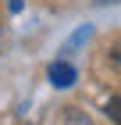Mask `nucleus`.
<instances>
[{
  "label": "nucleus",
  "mask_w": 121,
  "mask_h": 125,
  "mask_svg": "<svg viewBox=\"0 0 121 125\" xmlns=\"http://www.w3.org/2000/svg\"><path fill=\"white\" fill-rule=\"evenodd\" d=\"M75 68L68 64V61H54V64H50V82H54L57 89H68V86H75Z\"/></svg>",
  "instance_id": "1"
},
{
  "label": "nucleus",
  "mask_w": 121,
  "mask_h": 125,
  "mask_svg": "<svg viewBox=\"0 0 121 125\" xmlns=\"http://www.w3.org/2000/svg\"><path fill=\"white\" fill-rule=\"evenodd\" d=\"M103 111H107V118H111V122H118V125H121V96H111Z\"/></svg>",
  "instance_id": "2"
},
{
  "label": "nucleus",
  "mask_w": 121,
  "mask_h": 125,
  "mask_svg": "<svg viewBox=\"0 0 121 125\" xmlns=\"http://www.w3.org/2000/svg\"><path fill=\"white\" fill-rule=\"evenodd\" d=\"M21 4H25V0H11V11H21Z\"/></svg>",
  "instance_id": "3"
},
{
  "label": "nucleus",
  "mask_w": 121,
  "mask_h": 125,
  "mask_svg": "<svg viewBox=\"0 0 121 125\" xmlns=\"http://www.w3.org/2000/svg\"><path fill=\"white\" fill-rule=\"evenodd\" d=\"M96 4H100V7H103V4H118V0H96Z\"/></svg>",
  "instance_id": "4"
}]
</instances>
